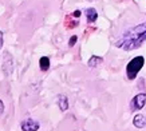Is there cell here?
Wrapping results in <instances>:
<instances>
[{
    "mask_svg": "<svg viewBox=\"0 0 146 131\" xmlns=\"http://www.w3.org/2000/svg\"><path fill=\"white\" fill-rule=\"evenodd\" d=\"M39 66L42 71H47L50 68V59L47 56H42L39 60Z\"/></svg>",
    "mask_w": 146,
    "mask_h": 131,
    "instance_id": "cell-9",
    "label": "cell"
},
{
    "mask_svg": "<svg viewBox=\"0 0 146 131\" xmlns=\"http://www.w3.org/2000/svg\"><path fill=\"white\" fill-rule=\"evenodd\" d=\"M133 124L137 127V128H143V127L146 126V116H143L141 114L135 115L133 119Z\"/></svg>",
    "mask_w": 146,
    "mask_h": 131,
    "instance_id": "cell-5",
    "label": "cell"
},
{
    "mask_svg": "<svg viewBox=\"0 0 146 131\" xmlns=\"http://www.w3.org/2000/svg\"><path fill=\"white\" fill-rule=\"evenodd\" d=\"M146 40V22L133 27L125 32L115 46L118 48H123L125 51H133L141 47V44Z\"/></svg>",
    "mask_w": 146,
    "mask_h": 131,
    "instance_id": "cell-1",
    "label": "cell"
},
{
    "mask_svg": "<svg viewBox=\"0 0 146 131\" xmlns=\"http://www.w3.org/2000/svg\"><path fill=\"white\" fill-rule=\"evenodd\" d=\"M22 130L23 131H38L39 130V123L34 119H26L22 122Z\"/></svg>",
    "mask_w": 146,
    "mask_h": 131,
    "instance_id": "cell-4",
    "label": "cell"
},
{
    "mask_svg": "<svg viewBox=\"0 0 146 131\" xmlns=\"http://www.w3.org/2000/svg\"><path fill=\"white\" fill-rule=\"evenodd\" d=\"M143 63H145L143 56H135L134 59H131V60L129 62L127 67H126V75H127L129 80H133V79L137 78L138 72L143 67Z\"/></svg>",
    "mask_w": 146,
    "mask_h": 131,
    "instance_id": "cell-2",
    "label": "cell"
},
{
    "mask_svg": "<svg viewBox=\"0 0 146 131\" xmlns=\"http://www.w3.org/2000/svg\"><path fill=\"white\" fill-rule=\"evenodd\" d=\"M80 13H82V12H80L79 9H76V11H74V13H72V16H74V18H79V16H80Z\"/></svg>",
    "mask_w": 146,
    "mask_h": 131,
    "instance_id": "cell-12",
    "label": "cell"
},
{
    "mask_svg": "<svg viewBox=\"0 0 146 131\" xmlns=\"http://www.w3.org/2000/svg\"><path fill=\"white\" fill-rule=\"evenodd\" d=\"M4 112V105H3V102L0 101V115Z\"/></svg>",
    "mask_w": 146,
    "mask_h": 131,
    "instance_id": "cell-13",
    "label": "cell"
},
{
    "mask_svg": "<svg viewBox=\"0 0 146 131\" xmlns=\"http://www.w3.org/2000/svg\"><path fill=\"white\" fill-rule=\"evenodd\" d=\"M76 40H78V38H76V35H74V36H71V39H70V42H68V46L70 47H72L74 44L76 43Z\"/></svg>",
    "mask_w": 146,
    "mask_h": 131,
    "instance_id": "cell-10",
    "label": "cell"
},
{
    "mask_svg": "<svg viewBox=\"0 0 146 131\" xmlns=\"http://www.w3.org/2000/svg\"><path fill=\"white\" fill-rule=\"evenodd\" d=\"M3 42H4V36H3V32L0 31V50H1V46H3Z\"/></svg>",
    "mask_w": 146,
    "mask_h": 131,
    "instance_id": "cell-11",
    "label": "cell"
},
{
    "mask_svg": "<svg viewBox=\"0 0 146 131\" xmlns=\"http://www.w3.org/2000/svg\"><path fill=\"white\" fill-rule=\"evenodd\" d=\"M58 106L62 111H66L68 109V101L66 95H58Z\"/></svg>",
    "mask_w": 146,
    "mask_h": 131,
    "instance_id": "cell-6",
    "label": "cell"
},
{
    "mask_svg": "<svg viewBox=\"0 0 146 131\" xmlns=\"http://www.w3.org/2000/svg\"><path fill=\"white\" fill-rule=\"evenodd\" d=\"M86 18H87V22L89 23H94L98 19V12L94 8L86 9Z\"/></svg>",
    "mask_w": 146,
    "mask_h": 131,
    "instance_id": "cell-7",
    "label": "cell"
},
{
    "mask_svg": "<svg viewBox=\"0 0 146 131\" xmlns=\"http://www.w3.org/2000/svg\"><path fill=\"white\" fill-rule=\"evenodd\" d=\"M146 105V94H138L131 99L130 102V110H141L143 109V106Z\"/></svg>",
    "mask_w": 146,
    "mask_h": 131,
    "instance_id": "cell-3",
    "label": "cell"
},
{
    "mask_svg": "<svg viewBox=\"0 0 146 131\" xmlns=\"http://www.w3.org/2000/svg\"><path fill=\"white\" fill-rule=\"evenodd\" d=\"M103 62V59H102L101 56H97V55H93V56L89 59V63L87 64L90 66V67H97V66H99Z\"/></svg>",
    "mask_w": 146,
    "mask_h": 131,
    "instance_id": "cell-8",
    "label": "cell"
}]
</instances>
